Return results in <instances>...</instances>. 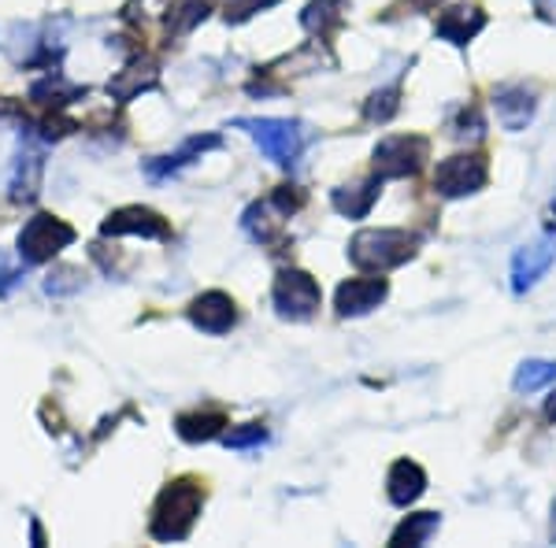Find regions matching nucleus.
I'll return each mask as SVG.
<instances>
[{"label":"nucleus","instance_id":"obj_1","mask_svg":"<svg viewBox=\"0 0 556 548\" xmlns=\"http://www.w3.org/2000/svg\"><path fill=\"white\" fill-rule=\"evenodd\" d=\"M201 508H204L201 485H197L193 479H178L160 493L156 508H152L149 534L156 537V541H182V537H190Z\"/></svg>","mask_w":556,"mask_h":548},{"label":"nucleus","instance_id":"obj_2","mask_svg":"<svg viewBox=\"0 0 556 548\" xmlns=\"http://www.w3.org/2000/svg\"><path fill=\"white\" fill-rule=\"evenodd\" d=\"M416 233L408 230H393V227H379V230H361L353 241H349V259H353L361 271L371 275H386L393 267L408 264L416 256Z\"/></svg>","mask_w":556,"mask_h":548},{"label":"nucleus","instance_id":"obj_3","mask_svg":"<svg viewBox=\"0 0 556 548\" xmlns=\"http://www.w3.org/2000/svg\"><path fill=\"white\" fill-rule=\"evenodd\" d=\"M301 204H304V193L293 190V186H282V190H275L267 201L249 204L245 215H241V230L253 241H260V245H275V241L282 238L286 219H290Z\"/></svg>","mask_w":556,"mask_h":548},{"label":"nucleus","instance_id":"obj_4","mask_svg":"<svg viewBox=\"0 0 556 548\" xmlns=\"http://www.w3.org/2000/svg\"><path fill=\"white\" fill-rule=\"evenodd\" d=\"M235 127L245 130L271 164L278 167L298 164L304 149V127L298 119H238Z\"/></svg>","mask_w":556,"mask_h":548},{"label":"nucleus","instance_id":"obj_5","mask_svg":"<svg viewBox=\"0 0 556 548\" xmlns=\"http://www.w3.org/2000/svg\"><path fill=\"white\" fill-rule=\"evenodd\" d=\"M271 301H275V311L290 322H308L312 316L319 311L323 304V293H319V282L312 278L308 271H298V267H286V271L275 275V285H271Z\"/></svg>","mask_w":556,"mask_h":548},{"label":"nucleus","instance_id":"obj_6","mask_svg":"<svg viewBox=\"0 0 556 548\" xmlns=\"http://www.w3.org/2000/svg\"><path fill=\"white\" fill-rule=\"evenodd\" d=\"M71 241H75V227H67V222L56 219V215L41 212V215H34V219L20 230L15 253H20L23 264L38 267V264H49V259L56 256L60 248L71 245Z\"/></svg>","mask_w":556,"mask_h":548},{"label":"nucleus","instance_id":"obj_7","mask_svg":"<svg viewBox=\"0 0 556 548\" xmlns=\"http://www.w3.org/2000/svg\"><path fill=\"white\" fill-rule=\"evenodd\" d=\"M486 182H490V167L482 152H460V156H450L434 167V193L445 196V201L479 193Z\"/></svg>","mask_w":556,"mask_h":548},{"label":"nucleus","instance_id":"obj_8","mask_svg":"<svg viewBox=\"0 0 556 548\" xmlns=\"http://www.w3.org/2000/svg\"><path fill=\"white\" fill-rule=\"evenodd\" d=\"M427 156H430L427 138H419V133H393V138H382L379 149H375V175L382 182L386 178H412L419 175Z\"/></svg>","mask_w":556,"mask_h":548},{"label":"nucleus","instance_id":"obj_9","mask_svg":"<svg viewBox=\"0 0 556 548\" xmlns=\"http://www.w3.org/2000/svg\"><path fill=\"white\" fill-rule=\"evenodd\" d=\"M41 175H45V138H38L34 130H23L20 156H15L12 167V182H8V196L15 204H30L41 190Z\"/></svg>","mask_w":556,"mask_h":548},{"label":"nucleus","instance_id":"obj_10","mask_svg":"<svg viewBox=\"0 0 556 548\" xmlns=\"http://www.w3.org/2000/svg\"><path fill=\"white\" fill-rule=\"evenodd\" d=\"M101 233L104 238H127V233H138V238H149V241H167L172 238V227H167V219L160 212L130 204V208H119V212L108 215L101 222Z\"/></svg>","mask_w":556,"mask_h":548},{"label":"nucleus","instance_id":"obj_11","mask_svg":"<svg viewBox=\"0 0 556 548\" xmlns=\"http://www.w3.org/2000/svg\"><path fill=\"white\" fill-rule=\"evenodd\" d=\"M386 293H390V285H386V278H382V275H371V278H349V282L338 285L334 308H338V316L356 319V316H367V311L379 308V304L386 301Z\"/></svg>","mask_w":556,"mask_h":548},{"label":"nucleus","instance_id":"obj_12","mask_svg":"<svg viewBox=\"0 0 556 548\" xmlns=\"http://www.w3.org/2000/svg\"><path fill=\"white\" fill-rule=\"evenodd\" d=\"M553 259H556V238H553V233L538 238L534 245L519 248L516 259H513V293L534 290V285L545 278V271L553 267Z\"/></svg>","mask_w":556,"mask_h":548},{"label":"nucleus","instance_id":"obj_13","mask_svg":"<svg viewBox=\"0 0 556 548\" xmlns=\"http://www.w3.org/2000/svg\"><path fill=\"white\" fill-rule=\"evenodd\" d=\"M190 322L201 334H227V330H235V322H238V308H235V301H230L227 293H219V290H208V293H201L197 301L190 304Z\"/></svg>","mask_w":556,"mask_h":548},{"label":"nucleus","instance_id":"obj_14","mask_svg":"<svg viewBox=\"0 0 556 548\" xmlns=\"http://www.w3.org/2000/svg\"><path fill=\"white\" fill-rule=\"evenodd\" d=\"M160 86V64L152 56H134L119 75L108 82V97H115L119 104L134 101V97L149 93V89Z\"/></svg>","mask_w":556,"mask_h":548},{"label":"nucleus","instance_id":"obj_15","mask_svg":"<svg viewBox=\"0 0 556 548\" xmlns=\"http://www.w3.org/2000/svg\"><path fill=\"white\" fill-rule=\"evenodd\" d=\"M493 112H497V123L505 130H523L527 123L534 119L538 112V101H534V89L527 86H501L493 93Z\"/></svg>","mask_w":556,"mask_h":548},{"label":"nucleus","instance_id":"obj_16","mask_svg":"<svg viewBox=\"0 0 556 548\" xmlns=\"http://www.w3.org/2000/svg\"><path fill=\"white\" fill-rule=\"evenodd\" d=\"M486 26V15L479 12L475 4H453V8H445L442 15H438V23H434V34L442 41H450V44H468L475 34Z\"/></svg>","mask_w":556,"mask_h":548},{"label":"nucleus","instance_id":"obj_17","mask_svg":"<svg viewBox=\"0 0 556 548\" xmlns=\"http://www.w3.org/2000/svg\"><path fill=\"white\" fill-rule=\"evenodd\" d=\"M386 493H390V500L397 508L416 505V500L427 493L424 467H419L416 460H397V463L390 467V474H386Z\"/></svg>","mask_w":556,"mask_h":548},{"label":"nucleus","instance_id":"obj_18","mask_svg":"<svg viewBox=\"0 0 556 548\" xmlns=\"http://www.w3.org/2000/svg\"><path fill=\"white\" fill-rule=\"evenodd\" d=\"M219 145H223L219 133H208V138H190L182 149L172 152V156L149 160V164H146V175H149V178H156V182H160V178H172V175H178L182 167H190L193 160H201L208 149H219Z\"/></svg>","mask_w":556,"mask_h":548},{"label":"nucleus","instance_id":"obj_19","mask_svg":"<svg viewBox=\"0 0 556 548\" xmlns=\"http://www.w3.org/2000/svg\"><path fill=\"white\" fill-rule=\"evenodd\" d=\"M379 190H382V178L375 175V178H367V182L334 190L330 193V204H334V212L345 215V219H364V215L375 208V201H379Z\"/></svg>","mask_w":556,"mask_h":548},{"label":"nucleus","instance_id":"obj_20","mask_svg":"<svg viewBox=\"0 0 556 548\" xmlns=\"http://www.w3.org/2000/svg\"><path fill=\"white\" fill-rule=\"evenodd\" d=\"M223 426H227V416L223 411H190V416H178L175 430L182 442H212V437L223 434Z\"/></svg>","mask_w":556,"mask_h":548},{"label":"nucleus","instance_id":"obj_21","mask_svg":"<svg viewBox=\"0 0 556 548\" xmlns=\"http://www.w3.org/2000/svg\"><path fill=\"white\" fill-rule=\"evenodd\" d=\"M342 8H345V0H312V4L301 12V26L308 34L327 38L334 26H342Z\"/></svg>","mask_w":556,"mask_h":548},{"label":"nucleus","instance_id":"obj_22","mask_svg":"<svg viewBox=\"0 0 556 548\" xmlns=\"http://www.w3.org/2000/svg\"><path fill=\"white\" fill-rule=\"evenodd\" d=\"M438 526H442L438 511H419V515H408L405 523L393 530L390 545H427L438 534Z\"/></svg>","mask_w":556,"mask_h":548},{"label":"nucleus","instance_id":"obj_23","mask_svg":"<svg viewBox=\"0 0 556 548\" xmlns=\"http://www.w3.org/2000/svg\"><path fill=\"white\" fill-rule=\"evenodd\" d=\"M556 382V364L553 359H527V364H519L516 379H513V390L516 393H538L545 390V385Z\"/></svg>","mask_w":556,"mask_h":548},{"label":"nucleus","instance_id":"obj_24","mask_svg":"<svg viewBox=\"0 0 556 548\" xmlns=\"http://www.w3.org/2000/svg\"><path fill=\"white\" fill-rule=\"evenodd\" d=\"M401 112V86H386V89H375L364 104V119L367 123H390L393 115Z\"/></svg>","mask_w":556,"mask_h":548},{"label":"nucleus","instance_id":"obj_25","mask_svg":"<svg viewBox=\"0 0 556 548\" xmlns=\"http://www.w3.org/2000/svg\"><path fill=\"white\" fill-rule=\"evenodd\" d=\"M204 15H208V0H182V4L172 8V15H167V30L190 34L197 23H204Z\"/></svg>","mask_w":556,"mask_h":548},{"label":"nucleus","instance_id":"obj_26","mask_svg":"<svg viewBox=\"0 0 556 548\" xmlns=\"http://www.w3.org/2000/svg\"><path fill=\"white\" fill-rule=\"evenodd\" d=\"M267 442V430L260 426V422H245V426L230 430V434H223V445L235 448V453H241V448H260Z\"/></svg>","mask_w":556,"mask_h":548},{"label":"nucleus","instance_id":"obj_27","mask_svg":"<svg viewBox=\"0 0 556 548\" xmlns=\"http://www.w3.org/2000/svg\"><path fill=\"white\" fill-rule=\"evenodd\" d=\"M278 4V0H227L223 4V12H227V23H245L253 20L256 12H264V8Z\"/></svg>","mask_w":556,"mask_h":548},{"label":"nucleus","instance_id":"obj_28","mask_svg":"<svg viewBox=\"0 0 556 548\" xmlns=\"http://www.w3.org/2000/svg\"><path fill=\"white\" fill-rule=\"evenodd\" d=\"M175 0H130L127 4V20H160V15H172Z\"/></svg>","mask_w":556,"mask_h":548},{"label":"nucleus","instance_id":"obj_29","mask_svg":"<svg viewBox=\"0 0 556 548\" xmlns=\"http://www.w3.org/2000/svg\"><path fill=\"white\" fill-rule=\"evenodd\" d=\"M20 282H23V267H8L4 259H0V296H8Z\"/></svg>","mask_w":556,"mask_h":548},{"label":"nucleus","instance_id":"obj_30","mask_svg":"<svg viewBox=\"0 0 556 548\" xmlns=\"http://www.w3.org/2000/svg\"><path fill=\"white\" fill-rule=\"evenodd\" d=\"M534 8L542 12V20L556 23V0H534Z\"/></svg>","mask_w":556,"mask_h":548},{"label":"nucleus","instance_id":"obj_31","mask_svg":"<svg viewBox=\"0 0 556 548\" xmlns=\"http://www.w3.org/2000/svg\"><path fill=\"white\" fill-rule=\"evenodd\" d=\"M545 419H549V422H556V393H553V397H549V404H545Z\"/></svg>","mask_w":556,"mask_h":548},{"label":"nucleus","instance_id":"obj_32","mask_svg":"<svg viewBox=\"0 0 556 548\" xmlns=\"http://www.w3.org/2000/svg\"><path fill=\"white\" fill-rule=\"evenodd\" d=\"M553 541H556V505H553Z\"/></svg>","mask_w":556,"mask_h":548},{"label":"nucleus","instance_id":"obj_33","mask_svg":"<svg viewBox=\"0 0 556 548\" xmlns=\"http://www.w3.org/2000/svg\"><path fill=\"white\" fill-rule=\"evenodd\" d=\"M416 4H438V0H416Z\"/></svg>","mask_w":556,"mask_h":548},{"label":"nucleus","instance_id":"obj_34","mask_svg":"<svg viewBox=\"0 0 556 548\" xmlns=\"http://www.w3.org/2000/svg\"><path fill=\"white\" fill-rule=\"evenodd\" d=\"M553 215H556V201H553Z\"/></svg>","mask_w":556,"mask_h":548}]
</instances>
